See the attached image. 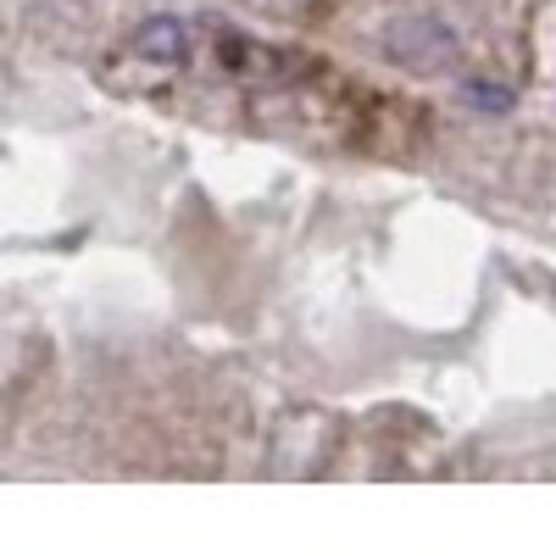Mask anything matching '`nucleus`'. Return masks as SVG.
Wrapping results in <instances>:
<instances>
[{
    "mask_svg": "<svg viewBox=\"0 0 556 556\" xmlns=\"http://www.w3.org/2000/svg\"><path fill=\"white\" fill-rule=\"evenodd\" d=\"M462 96H468L479 112H513V89H506V84H484V78H473V84H462Z\"/></svg>",
    "mask_w": 556,
    "mask_h": 556,
    "instance_id": "3",
    "label": "nucleus"
},
{
    "mask_svg": "<svg viewBox=\"0 0 556 556\" xmlns=\"http://www.w3.org/2000/svg\"><path fill=\"white\" fill-rule=\"evenodd\" d=\"M384 51L401 62V67H417V73H434L456 56V34L440 23V17H401L384 28Z\"/></svg>",
    "mask_w": 556,
    "mask_h": 556,
    "instance_id": "1",
    "label": "nucleus"
},
{
    "mask_svg": "<svg viewBox=\"0 0 556 556\" xmlns=\"http://www.w3.org/2000/svg\"><path fill=\"white\" fill-rule=\"evenodd\" d=\"M184 45H190V39H184V23L178 17H151L146 28L134 34V51L139 56H156V62H178Z\"/></svg>",
    "mask_w": 556,
    "mask_h": 556,
    "instance_id": "2",
    "label": "nucleus"
}]
</instances>
